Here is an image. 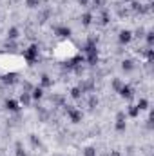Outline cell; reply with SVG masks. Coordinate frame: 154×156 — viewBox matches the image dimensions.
<instances>
[{
  "label": "cell",
  "mask_w": 154,
  "mask_h": 156,
  "mask_svg": "<svg viewBox=\"0 0 154 156\" xmlns=\"http://www.w3.org/2000/svg\"><path fill=\"white\" fill-rule=\"evenodd\" d=\"M53 85V78L49 76V75H42L40 76V87L44 89V87H51Z\"/></svg>",
  "instance_id": "cell-8"
},
{
  "label": "cell",
  "mask_w": 154,
  "mask_h": 156,
  "mask_svg": "<svg viewBox=\"0 0 154 156\" xmlns=\"http://www.w3.org/2000/svg\"><path fill=\"white\" fill-rule=\"evenodd\" d=\"M98 24H102V26H107V24H109V13H107L105 9H102V15H100V18H98Z\"/></svg>",
  "instance_id": "cell-13"
},
{
  "label": "cell",
  "mask_w": 154,
  "mask_h": 156,
  "mask_svg": "<svg viewBox=\"0 0 154 156\" xmlns=\"http://www.w3.org/2000/svg\"><path fill=\"white\" fill-rule=\"evenodd\" d=\"M134 67H136V66H134L132 60H123V62H121V69H123V71H134Z\"/></svg>",
  "instance_id": "cell-14"
},
{
  "label": "cell",
  "mask_w": 154,
  "mask_h": 156,
  "mask_svg": "<svg viewBox=\"0 0 154 156\" xmlns=\"http://www.w3.org/2000/svg\"><path fill=\"white\" fill-rule=\"evenodd\" d=\"M80 20H82V26H85V27H87V26H91V24H93L94 16H93V13H91V11H85V13L80 16Z\"/></svg>",
  "instance_id": "cell-4"
},
{
  "label": "cell",
  "mask_w": 154,
  "mask_h": 156,
  "mask_svg": "<svg viewBox=\"0 0 154 156\" xmlns=\"http://www.w3.org/2000/svg\"><path fill=\"white\" fill-rule=\"evenodd\" d=\"M26 5L29 9H37V7H40V0H26Z\"/></svg>",
  "instance_id": "cell-21"
},
{
  "label": "cell",
  "mask_w": 154,
  "mask_h": 156,
  "mask_svg": "<svg viewBox=\"0 0 154 156\" xmlns=\"http://www.w3.org/2000/svg\"><path fill=\"white\" fill-rule=\"evenodd\" d=\"M118 93H120V96H121V98H127V100H131V98L134 96V91H132V87H131V85H123Z\"/></svg>",
  "instance_id": "cell-2"
},
{
  "label": "cell",
  "mask_w": 154,
  "mask_h": 156,
  "mask_svg": "<svg viewBox=\"0 0 154 156\" xmlns=\"http://www.w3.org/2000/svg\"><path fill=\"white\" fill-rule=\"evenodd\" d=\"M145 38H147V47H152V44H154V33L152 31H147V33H145Z\"/></svg>",
  "instance_id": "cell-20"
},
{
  "label": "cell",
  "mask_w": 154,
  "mask_h": 156,
  "mask_svg": "<svg viewBox=\"0 0 154 156\" xmlns=\"http://www.w3.org/2000/svg\"><path fill=\"white\" fill-rule=\"evenodd\" d=\"M83 156H98L96 147H93V145H87V147L83 149Z\"/></svg>",
  "instance_id": "cell-15"
},
{
  "label": "cell",
  "mask_w": 154,
  "mask_h": 156,
  "mask_svg": "<svg viewBox=\"0 0 154 156\" xmlns=\"http://www.w3.org/2000/svg\"><path fill=\"white\" fill-rule=\"evenodd\" d=\"M54 33H56L60 38H67V37H71V29L65 27V26H62V27H54Z\"/></svg>",
  "instance_id": "cell-6"
},
{
  "label": "cell",
  "mask_w": 154,
  "mask_h": 156,
  "mask_svg": "<svg viewBox=\"0 0 154 156\" xmlns=\"http://www.w3.org/2000/svg\"><path fill=\"white\" fill-rule=\"evenodd\" d=\"M29 140H31L33 147H38L40 145V138H37V134H29Z\"/></svg>",
  "instance_id": "cell-23"
},
{
  "label": "cell",
  "mask_w": 154,
  "mask_h": 156,
  "mask_svg": "<svg viewBox=\"0 0 154 156\" xmlns=\"http://www.w3.org/2000/svg\"><path fill=\"white\" fill-rule=\"evenodd\" d=\"M31 98H33V100H42V98H44V89H42V87H33Z\"/></svg>",
  "instance_id": "cell-10"
},
{
  "label": "cell",
  "mask_w": 154,
  "mask_h": 156,
  "mask_svg": "<svg viewBox=\"0 0 154 156\" xmlns=\"http://www.w3.org/2000/svg\"><path fill=\"white\" fill-rule=\"evenodd\" d=\"M31 102H33L31 93H26V91H24V93L20 94V104H22L24 107H29V105H31Z\"/></svg>",
  "instance_id": "cell-7"
},
{
  "label": "cell",
  "mask_w": 154,
  "mask_h": 156,
  "mask_svg": "<svg viewBox=\"0 0 154 156\" xmlns=\"http://www.w3.org/2000/svg\"><path fill=\"white\" fill-rule=\"evenodd\" d=\"M107 156H121V153H120L118 149H113V151H109V153H107Z\"/></svg>",
  "instance_id": "cell-26"
},
{
  "label": "cell",
  "mask_w": 154,
  "mask_h": 156,
  "mask_svg": "<svg viewBox=\"0 0 154 156\" xmlns=\"http://www.w3.org/2000/svg\"><path fill=\"white\" fill-rule=\"evenodd\" d=\"M140 111H145V109H149V102L145 100V98H140V102H138V105H136Z\"/></svg>",
  "instance_id": "cell-18"
},
{
  "label": "cell",
  "mask_w": 154,
  "mask_h": 156,
  "mask_svg": "<svg viewBox=\"0 0 154 156\" xmlns=\"http://www.w3.org/2000/svg\"><path fill=\"white\" fill-rule=\"evenodd\" d=\"M15 154L16 156H29L26 151H24V147L20 145V144H16V149H15Z\"/></svg>",
  "instance_id": "cell-22"
},
{
  "label": "cell",
  "mask_w": 154,
  "mask_h": 156,
  "mask_svg": "<svg viewBox=\"0 0 154 156\" xmlns=\"http://www.w3.org/2000/svg\"><path fill=\"white\" fill-rule=\"evenodd\" d=\"M38 55H40L38 45H29V47L24 51V58H26V62H29V64L37 62V60H38Z\"/></svg>",
  "instance_id": "cell-1"
},
{
  "label": "cell",
  "mask_w": 154,
  "mask_h": 156,
  "mask_svg": "<svg viewBox=\"0 0 154 156\" xmlns=\"http://www.w3.org/2000/svg\"><path fill=\"white\" fill-rule=\"evenodd\" d=\"M118 40H120V44H129V42L132 40V33H131L129 29H123V31H120Z\"/></svg>",
  "instance_id": "cell-3"
},
{
  "label": "cell",
  "mask_w": 154,
  "mask_h": 156,
  "mask_svg": "<svg viewBox=\"0 0 154 156\" xmlns=\"http://www.w3.org/2000/svg\"><path fill=\"white\" fill-rule=\"evenodd\" d=\"M5 109H7V111H11V113H18V111H20L18 102H16V100H13V98L5 100Z\"/></svg>",
  "instance_id": "cell-5"
},
{
  "label": "cell",
  "mask_w": 154,
  "mask_h": 156,
  "mask_svg": "<svg viewBox=\"0 0 154 156\" xmlns=\"http://www.w3.org/2000/svg\"><path fill=\"white\" fill-rule=\"evenodd\" d=\"M87 105H89V109H94V107L98 105V96L91 94V96H89V100H87Z\"/></svg>",
  "instance_id": "cell-17"
},
{
  "label": "cell",
  "mask_w": 154,
  "mask_h": 156,
  "mask_svg": "<svg viewBox=\"0 0 154 156\" xmlns=\"http://www.w3.org/2000/svg\"><path fill=\"white\" fill-rule=\"evenodd\" d=\"M71 96H73L75 100H80V98L83 96V91H82L80 87H73V89H71Z\"/></svg>",
  "instance_id": "cell-16"
},
{
  "label": "cell",
  "mask_w": 154,
  "mask_h": 156,
  "mask_svg": "<svg viewBox=\"0 0 154 156\" xmlns=\"http://www.w3.org/2000/svg\"><path fill=\"white\" fill-rule=\"evenodd\" d=\"M114 129L118 133H123L125 129H127V122H116L114 123Z\"/></svg>",
  "instance_id": "cell-19"
},
{
  "label": "cell",
  "mask_w": 154,
  "mask_h": 156,
  "mask_svg": "<svg viewBox=\"0 0 154 156\" xmlns=\"http://www.w3.org/2000/svg\"><path fill=\"white\" fill-rule=\"evenodd\" d=\"M125 115H129L131 118H136V116H140V109L136 107V105H129L127 107V113Z\"/></svg>",
  "instance_id": "cell-12"
},
{
  "label": "cell",
  "mask_w": 154,
  "mask_h": 156,
  "mask_svg": "<svg viewBox=\"0 0 154 156\" xmlns=\"http://www.w3.org/2000/svg\"><path fill=\"white\" fill-rule=\"evenodd\" d=\"M127 120V115H125V111H120L118 115H116V122H125Z\"/></svg>",
  "instance_id": "cell-24"
},
{
  "label": "cell",
  "mask_w": 154,
  "mask_h": 156,
  "mask_svg": "<svg viewBox=\"0 0 154 156\" xmlns=\"http://www.w3.org/2000/svg\"><path fill=\"white\" fill-rule=\"evenodd\" d=\"M78 5H82V7H89V4H91V0H76Z\"/></svg>",
  "instance_id": "cell-25"
},
{
  "label": "cell",
  "mask_w": 154,
  "mask_h": 156,
  "mask_svg": "<svg viewBox=\"0 0 154 156\" xmlns=\"http://www.w3.org/2000/svg\"><path fill=\"white\" fill-rule=\"evenodd\" d=\"M18 37H20L18 27H11V29H7V40H16Z\"/></svg>",
  "instance_id": "cell-11"
},
{
  "label": "cell",
  "mask_w": 154,
  "mask_h": 156,
  "mask_svg": "<svg viewBox=\"0 0 154 156\" xmlns=\"http://www.w3.org/2000/svg\"><path fill=\"white\" fill-rule=\"evenodd\" d=\"M123 85H125V82H123L121 78H113V82H111V87H113V91H114V93H118Z\"/></svg>",
  "instance_id": "cell-9"
}]
</instances>
